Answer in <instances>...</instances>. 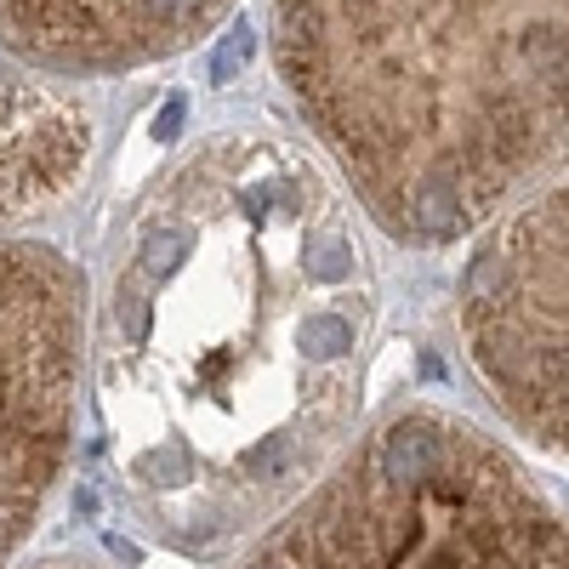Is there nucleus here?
<instances>
[{
	"label": "nucleus",
	"mask_w": 569,
	"mask_h": 569,
	"mask_svg": "<svg viewBox=\"0 0 569 569\" xmlns=\"http://www.w3.org/2000/svg\"><path fill=\"white\" fill-rule=\"evenodd\" d=\"M302 109L393 228L450 240L569 142V0H273Z\"/></svg>",
	"instance_id": "obj_1"
},
{
	"label": "nucleus",
	"mask_w": 569,
	"mask_h": 569,
	"mask_svg": "<svg viewBox=\"0 0 569 569\" xmlns=\"http://www.w3.org/2000/svg\"><path fill=\"white\" fill-rule=\"evenodd\" d=\"M467 325L501 376H541L569 405V182L467 268Z\"/></svg>",
	"instance_id": "obj_2"
},
{
	"label": "nucleus",
	"mask_w": 569,
	"mask_h": 569,
	"mask_svg": "<svg viewBox=\"0 0 569 569\" xmlns=\"http://www.w3.org/2000/svg\"><path fill=\"white\" fill-rule=\"evenodd\" d=\"M228 0H0V34L58 69H114L194 40Z\"/></svg>",
	"instance_id": "obj_3"
},
{
	"label": "nucleus",
	"mask_w": 569,
	"mask_h": 569,
	"mask_svg": "<svg viewBox=\"0 0 569 569\" xmlns=\"http://www.w3.org/2000/svg\"><path fill=\"white\" fill-rule=\"evenodd\" d=\"M86 126L46 91L0 86V211H23L74 177Z\"/></svg>",
	"instance_id": "obj_4"
},
{
	"label": "nucleus",
	"mask_w": 569,
	"mask_h": 569,
	"mask_svg": "<svg viewBox=\"0 0 569 569\" xmlns=\"http://www.w3.org/2000/svg\"><path fill=\"white\" fill-rule=\"evenodd\" d=\"M439 427L433 421H405L382 439V479L393 490H416L439 472Z\"/></svg>",
	"instance_id": "obj_5"
},
{
	"label": "nucleus",
	"mask_w": 569,
	"mask_h": 569,
	"mask_svg": "<svg viewBox=\"0 0 569 569\" xmlns=\"http://www.w3.org/2000/svg\"><path fill=\"white\" fill-rule=\"evenodd\" d=\"M246 52H251V34H228L222 58H217V80H228L233 69H240V63H246Z\"/></svg>",
	"instance_id": "obj_6"
}]
</instances>
